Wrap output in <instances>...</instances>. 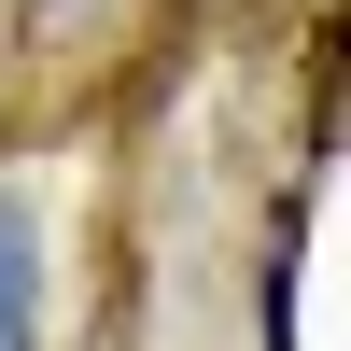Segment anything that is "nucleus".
Returning a JSON list of instances; mask_svg holds the SVG:
<instances>
[{
  "label": "nucleus",
  "instance_id": "f257e3e1",
  "mask_svg": "<svg viewBox=\"0 0 351 351\" xmlns=\"http://www.w3.org/2000/svg\"><path fill=\"white\" fill-rule=\"evenodd\" d=\"M0 351H43V211L0 183Z\"/></svg>",
  "mask_w": 351,
  "mask_h": 351
}]
</instances>
